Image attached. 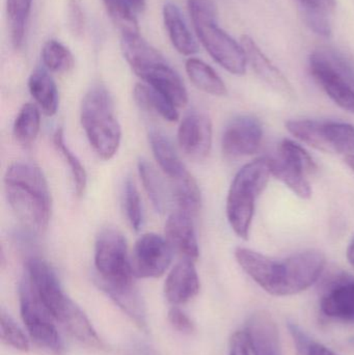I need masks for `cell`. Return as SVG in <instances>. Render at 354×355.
<instances>
[{"instance_id": "obj_36", "label": "cell", "mask_w": 354, "mask_h": 355, "mask_svg": "<svg viewBox=\"0 0 354 355\" xmlns=\"http://www.w3.org/2000/svg\"><path fill=\"white\" fill-rule=\"evenodd\" d=\"M0 331H0L1 340L4 344L20 352H28L30 345L26 335L12 320V317L3 311H1V315H0Z\"/></svg>"}, {"instance_id": "obj_2", "label": "cell", "mask_w": 354, "mask_h": 355, "mask_svg": "<svg viewBox=\"0 0 354 355\" xmlns=\"http://www.w3.org/2000/svg\"><path fill=\"white\" fill-rule=\"evenodd\" d=\"M4 189L21 223L33 233H44L51 219L52 198L41 168L29 162L10 164L4 175Z\"/></svg>"}, {"instance_id": "obj_5", "label": "cell", "mask_w": 354, "mask_h": 355, "mask_svg": "<svg viewBox=\"0 0 354 355\" xmlns=\"http://www.w3.org/2000/svg\"><path fill=\"white\" fill-rule=\"evenodd\" d=\"M187 3L195 33L208 53L228 72L245 74L247 54L241 44L218 26L213 0H187Z\"/></svg>"}, {"instance_id": "obj_42", "label": "cell", "mask_w": 354, "mask_h": 355, "mask_svg": "<svg viewBox=\"0 0 354 355\" xmlns=\"http://www.w3.org/2000/svg\"><path fill=\"white\" fill-rule=\"evenodd\" d=\"M301 6L321 8L326 12H332L336 6V0H299Z\"/></svg>"}, {"instance_id": "obj_6", "label": "cell", "mask_w": 354, "mask_h": 355, "mask_svg": "<svg viewBox=\"0 0 354 355\" xmlns=\"http://www.w3.org/2000/svg\"><path fill=\"white\" fill-rule=\"evenodd\" d=\"M95 267L100 287L125 289L134 286L126 238L114 227L100 232L95 243Z\"/></svg>"}, {"instance_id": "obj_3", "label": "cell", "mask_w": 354, "mask_h": 355, "mask_svg": "<svg viewBox=\"0 0 354 355\" xmlns=\"http://www.w3.org/2000/svg\"><path fill=\"white\" fill-rule=\"evenodd\" d=\"M80 121L89 145L101 159L110 160L118 152L122 129L114 100L103 85L89 89L81 103Z\"/></svg>"}, {"instance_id": "obj_37", "label": "cell", "mask_w": 354, "mask_h": 355, "mask_svg": "<svg viewBox=\"0 0 354 355\" xmlns=\"http://www.w3.org/2000/svg\"><path fill=\"white\" fill-rule=\"evenodd\" d=\"M301 6L303 18L308 26L324 37H330L332 35V26L328 18V12L321 8H310V6Z\"/></svg>"}, {"instance_id": "obj_45", "label": "cell", "mask_w": 354, "mask_h": 355, "mask_svg": "<svg viewBox=\"0 0 354 355\" xmlns=\"http://www.w3.org/2000/svg\"><path fill=\"white\" fill-rule=\"evenodd\" d=\"M345 162L354 172V155L345 156Z\"/></svg>"}, {"instance_id": "obj_8", "label": "cell", "mask_w": 354, "mask_h": 355, "mask_svg": "<svg viewBox=\"0 0 354 355\" xmlns=\"http://www.w3.org/2000/svg\"><path fill=\"white\" fill-rule=\"evenodd\" d=\"M272 176L282 181L297 196L310 198L311 184L308 175L317 172V164L312 156L299 144L284 139L278 146V154L267 157Z\"/></svg>"}, {"instance_id": "obj_25", "label": "cell", "mask_w": 354, "mask_h": 355, "mask_svg": "<svg viewBox=\"0 0 354 355\" xmlns=\"http://www.w3.org/2000/svg\"><path fill=\"white\" fill-rule=\"evenodd\" d=\"M133 97L137 105L151 114L159 116L168 122L179 120L177 107L159 92L143 83H137L133 89Z\"/></svg>"}, {"instance_id": "obj_21", "label": "cell", "mask_w": 354, "mask_h": 355, "mask_svg": "<svg viewBox=\"0 0 354 355\" xmlns=\"http://www.w3.org/2000/svg\"><path fill=\"white\" fill-rule=\"evenodd\" d=\"M149 143L158 166L170 180L177 179L187 172L172 141L161 131L152 129Z\"/></svg>"}, {"instance_id": "obj_43", "label": "cell", "mask_w": 354, "mask_h": 355, "mask_svg": "<svg viewBox=\"0 0 354 355\" xmlns=\"http://www.w3.org/2000/svg\"><path fill=\"white\" fill-rule=\"evenodd\" d=\"M135 12H143L145 8V0H129Z\"/></svg>"}, {"instance_id": "obj_24", "label": "cell", "mask_w": 354, "mask_h": 355, "mask_svg": "<svg viewBox=\"0 0 354 355\" xmlns=\"http://www.w3.org/2000/svg\"><path fill=\"white\" fill-rule=\"evenodd\" d=\"M172 196L178 210L191 215L199 214L202 207V194L197 180L187 171L182 176L170 180Z\"/></svg>"}, {"instance_id": "obj_10", "label": "cell", "mask_w": 354, "mask_h": 355, "mask_svg": "<svg viewBox=\"0 0 354 355\" xmlns=\"http://www.w3.org/2000/svg\"><path fill=\"white\" fill-rule=\"evenodd\" d=\"M172 248L166 237L155 233L141 235L131 257L133 275L139 279H157L168 270L172 260Z\"/></svg>"}, {"instance_id": "obj_27", "label": "cell", "mask_w": 354, "mask_h": 355, "mask_svg": "<svg viewBox=\"0 0 354 355\" xmlns=\"http://www.w3.org/2000/svg\"><path fill=\"white\" fill-rule=\"evenodd\" d=\"M191 83L205 93L213 96H224L227 87L220 75L203 60L189 58L185 64Z\"/></svg>"}, {"instance_id": "obj_18", "label": "cell", "mask_w": 354, "mask_h": 355, "mask_svg": "<svg viewBox=\"0 0 354 355\" xmlns=\"http://www.w3.org/2000/svg\"><path fill=\"white\" fill-rule=\"evenodd\" d=\"M320 310L328 318L354 324V279L341 277L322 295Z\"/></svg>"}, {"instance_id": "obj_15", "label": "cell", "mask_w": 354, "mask_h": 355, "mask_svg": "<svg viewBox=\"0 0 354 355\" xmlns=\"http://www.w3.org/2000/svg\"><path fill=\"white\" fill-rule=\"evenodd\" d=\"M145 85L168 98L177 108L184 107L188 102V93L180 75L168 64L163 56L150 62L135 73Z\"/></svg>"}, {"instance_id": "obj_7", "label": "cell", "mask_w": 354, "mask_h": 355, "mask_svg": "<svg viewBox=\"0 0 354 355\" xmlns=\"http://www.w3.org/2000/svg\"><path fill=\"white\" fill-rule=\"evenodd\" d=\"M286 128L310 147L326 153L354 155V126L336 121L291 120Z\"/></svg>"}, {"instance_id": "obj_13", "label": "cell", "mask_w": 354, "mask_h": 355, "mask_svg": "<svg viewBox=\"0 0 354 355\" xmlns=\"http://www.w3.org/2000/svg\"><path fill=\"white\" fill-rule=\"evenodd\" d=\"M178 144L191 159H205L212 147V123L209 116L200 110L189 112L179 126Z\"/></svg>"}, {"instance_id": "obj_35", "label": "cell", "mask_w": 354, "mask_h": 355, "mask_svg": "<svg viewBox=\"0 0 354 355\" xmlns=\"http://www.w3.org/2000/svg\"><path fill=\"white\" fill-rule=\"evenodd\" d=\"M297 355H339L336 352L311 339L297 323L288 322Z\"/></svg>"}, {"instance_id": "obj_1", "label": "cell", "mask_w": 354, "mask_h": 355, "mask_svg": "<svg viewBox=\"0 0 354 355\" xmlns=\"http://www.w3.org/2000/svg\"><path fill=\"white\" fill-rule=\"evenodd\" d=\"M235 258L245 273L274 296L301 293L319 279L326 264L319 250L297 252L285 260H274L249 248H238Z\"/></svg>"}, {"instance_id": "obj_32", "label": "cell", "mask_w": 354, "mask_h": 355, "mask_svg": "<svg viewBox=\"0 0 354 355\" xmlns=\"http://www.w3.org/2000/svg\"><path fill=\"white\" fill-rule=\"evenodd\" d=\"M42 60L51 72L66 73L74 68L75 60L70 50L56 40H49L42 49Z\"/></svg>"}, {"instance_id": "obj_4", "label": "cell", "mask_w": 354, "mask_h": 355, "mask_svg": "<svg viewBox=\"0 0 354 355\" xmlns=\"http://www.w3.org/2000/svg\"><path fill=\"white\" fill-rule=\"evenodd\" d=\"M270 176L267 157H262L245 164L233 179L227 198V218L241 239H249L256 202L267 187Z\"/></svg>"}, {"instance_id": "obj_31", "label": "cell", "mask_w": 354, "mask_h": 355, "mask_svg": "<svg viewBox=\"0 0 354 355\" xmlns=\"http://www.w3.org/2000/svg\"><path fill=\"white\" fill-rule=\"evenodd\" d=\"M53 144L55 146L56 150L60 152L64 159L68 164L70 168L71 175L74 181L75 192L77 196H82L85 192V188L87 185V174L85 171V166L81 164L79 158L77 157L76 154L71 151L70 148L64 141V133L62 128L57 129L53 135Z\"/></svg>"}, {"instance_id": "obj_19", "label": "cell", "mask_w": 354, "mask_h": 355, "mask_svg": "<svg viewBox=\"0 0 354 355\" xmlns=\"http://www.w3.org/2000/svg\"><path fill=\"white\" fill-rule=\"evenodd\" d=\"M199 291L200 279L195 262L182 259L166 277L164 284L166 300L174 306H179L193 300Z\"/></svg>"}, {"instance_id": "obj_29", "label": "cell", "mask_w": 354, "mask_h": 355, "mask_svg": "<svg viewBox=\"0 0 354 355\" xmlns=\"http://www.w3.org/2000/svg\"><path fill=\"white\" fill-rule=\"evenodd\" d=\"M41 116L35 104L27 103L21 107L12 127L15 139L23 147H29L39 132Z\"/></svg>"}, {"instance_id": "obj_22", "label": "cell", "mask_w": 354, "mask_h": 355, "mask_svg": "<svg viewBox=\"0 0 354 355\" xmlns=\"http://www.w3.org/2000/svg\"><path fill=\"white\" fill-rule=\"evenodd\" d=\"M163 20L168 37L177 51L183 55H193L199 51V47L176 4L168 2L164 6Z\"/></svg>"}, {"instance_id": "obj_9", "label": "cell", "mask_w": 354, "mask_h": 355, "mask_svg": "<svg viewBox=\"0 0 354 355\" xmlns=\"http://www.w3.org/2000/svg\"><path fill=\"white\" fill-rule=\"evenodd\" d=\"M19 297L21 317L30 339L39 347L60 354L62 342L53 323V316L35 293L26 275L21 281Z\"/></svg>"}, {"instance_id": "obj_41", "label": "cell", "mask_w": 354, "mask_h": 355, "mask_svg": "<svg viewBox=\"0 0 354 355\" xmlns=\"http://www.w3.org/2000/svg\"><path fill=\"white\" fill-rule=\"evenodd\" d=\"M229 355H251L249 340L245 331H237L233 335L230 342V354Z\"/></svg>"}, {"instance_id": "obj_23", "label": "cell", "mask_w": 354, "mask_h": 355, "mask_svg": "<svg viewBox=\"0 0 354 355\" xmlns=\"http://www.w3.org/2000/svg\"><path fill=\"white\" fill-rule=\"evenodd\" d=\"M28 89L42 112L48 116H54L60 105L57 87L46 69L37 68L28 79Z\"/></svg>"}, {"instance_id": "obj_44", "label": "cell", "mask_w": 354, "mask_h": 355, "mask_svg": "<svg viewBox=\"0 0 354 355\" xmlns=\"http://www.w3.org/2000/svg\"><path fill=\"white\" fill-rule=\"evenodd\" d=\"M347 259H348L349 263L354 268V237L349 243L348 248H347Z\"/></svg>"}, {"instance_id": "obj_14", "label": "cell", "mask_w": 354, "mask_h": 355, "mask_svg": "<svg viewBox=\"0 0 354 355\" xmlns=\"http://www.w3.org/2000/svg\"><path fill=\"white\" fill-rule=\"evenodd\" d=\"M310 70L328 97L342 110L354 114V89L328 62L321 50L310 56Z\"/></svg>"}, {"instance_id": "obj_26", "label": "cell", "mask_w": 354, "mask_h": 355, "mask_svg": "<svg viewBox=\"0 0 354 355\" xmlns=\"http://www.w3.org/2000/svg\"><path fill=\"white\" fill-rule=\"evenodd\" d=\"M60 323L73 337L76 338L85 345L96 348H101L103 346L93 325L74 302L64 313Z\"/></svg>"}, {"instance_id": "obj_33", "label": "cell", "mask_w": 354, "mask_h": 355, "mask_svg": "<svg viewBox=\"0 0 354 355\" xmlns=\"http://www.w3.org/2000/svg\"><path fill=\"white\" fill-rule=\"evenodd\" d=\"M103 3L122 35L139 33V23L134 16L135 10L129 0H103Z\"/></svg>"}, {"instance_id": "obj_20", "label": "cell", "mask_w": 354, "mask_h": 355, "mask_svg": "<svg viewBox=\"0 0 354 355\" xmlns=\"http://www.w3.org/2000/svg\"><path fill=\"white\" fill-rule=\"evenodd\" d=\"M241 46L258 76L272 89L284 96H293V89L283 73L268 60L257 44L249 35H242Z\"/></svg>"}, {"instance_id": "obj_12", "label": "cell", "mask_w": 354, "mask_h": 355, "mask_svg": "<svg viewBox=\"0 0 354 355\" xmlns=\"http://www.w3.org/2000/svg\"><path fill=\"white\" fill-rule=\"evenodd\" d=\"M262 139L263 128L260 121L251 116H239L224 129L222 152L229 158L251 156L260 149Z\"/></svg>"}, {"instance_id": "obj_17", "label": "cell", "mask_w": 354, "mask_h": 355, "mask_svg": "<svg viewBox=\"0 0 354 355\" xmlns=\"http://www.w3.org/2000/svg\"><path fill=\"white\" fill-rule=\"evenodd\" d=\"M245 333L251 355H283L278 327L269 313L258 311L251 315Z\"/></svg>"}, {"instance_id": "obj_38", "label": "cell", "mask_w": 354, "mask_h": 355, "mask_svg": "<svg viewBox=\"0 0 354 355\" xmlns=\"http://www.w3.org/2000/svg\"><path fill=\"white\" fill-rule=\"evenodd\" d=\"M334 68L344 77L354 89V62L346 54L335 48L321 50Z\"/></svg>"}, {"instance_id": "obj_16", "label": "cell", "mask_w": 354, "mask_h": 355, "mask_svg": "<svg viewBox=\"0 0 354 355\" xmlns=\"http://www.w3.org/2000/svg\"><path fill=\"white\" fill-rule=\"evenodd\" d=\"M193 218L182 211H175L168 217L164 233L172 252L184 260L195 262L200 256V248Z\"/></svg>"}, {"instance_id": "obj_40", "label": "cell", "mask_w": 354, "mask_h": 355, "mask_svg": "<svg viewBox=\"0 0 354 355\" xmlns=\"http://www.w3.org/2000/svg\"><path fill=\"white\" fill-rule=\"evenodd\" d=\"M168 321L179 333L191 334L195 331V324L191 319L178 306L170 309L168 312Z\"/></svg>"}, {"instance_id": "obj_30", "label": "cell", "mask_w": 354, "mask_h": 355, "mask_svg": "<svg viewBox=\"0 0 354 355\" xmlns=\"http://www.w3.org/2000/svg\"><path fill=\"white\" fill-rule=\"evenodd\" d=\"M33 0H6V12L10 20V37L16 49L24 43L25 31Z\"/></svg>"}, {"instance_id": "obj_39", "label": "cell", "mask_w": 354, "mask_h": 355, "mask_svg": "<svg viewBox=\"0 0 354 355\" xmlns=\"http://www.w3.org/2000/svg\"><path fill=\"white\" fill-rule=\"evenodd\" d=\"M67 21L69 29L75 37H81L83 35L85 29V16L81 0H69Z\"/></svg>"}, {"instance_id": "obj_28", "label": "cell", "mask_w": 354, "mask_h": 355, "mask_svg": "<svg viewBox=\"0 0 354 355\" xmlns=\"http://www.w3.org/2000/svg\"><path fill=\"white\" fill-rule=\"evenodd\" d=\"M137 168H139L141 183L154 209L156 212L163 214L168 208V194H166L163 181L159 174L156 172L155 168L145 159L139 160Z\"/></svg>"}, {"instance_id": "obj_11", "label": "cell", "mask_w": 354, "mask_h": 355, "mask_svg": "<svg viewBox=\"0 0 354 355\" xmlns=\"http://www.w3.org/2000/svg\"><path fill=\"white\" fill-rule=\"evenodd\" d=\"M26 277L44 306L60 321L73 300L62 291L53 269L41 258L30 257L26 261Z\"/></svg>"}, {"instance_id": "obj_34", "label": "cell", "mask_w": 354, "mask_h": 355, "mask_svg": "<svg viewBox=\"0 0 354 355\" xmlns=\"http://www.w3.org/2000/svg\"><path fill=\"white\" fill-rule=\"evenodd\" d=\"M123 200L127 220L134 231L139 232L143 221V204L139 189L131 179H127L125 182Z\"/></svg>"}]
</instances>
